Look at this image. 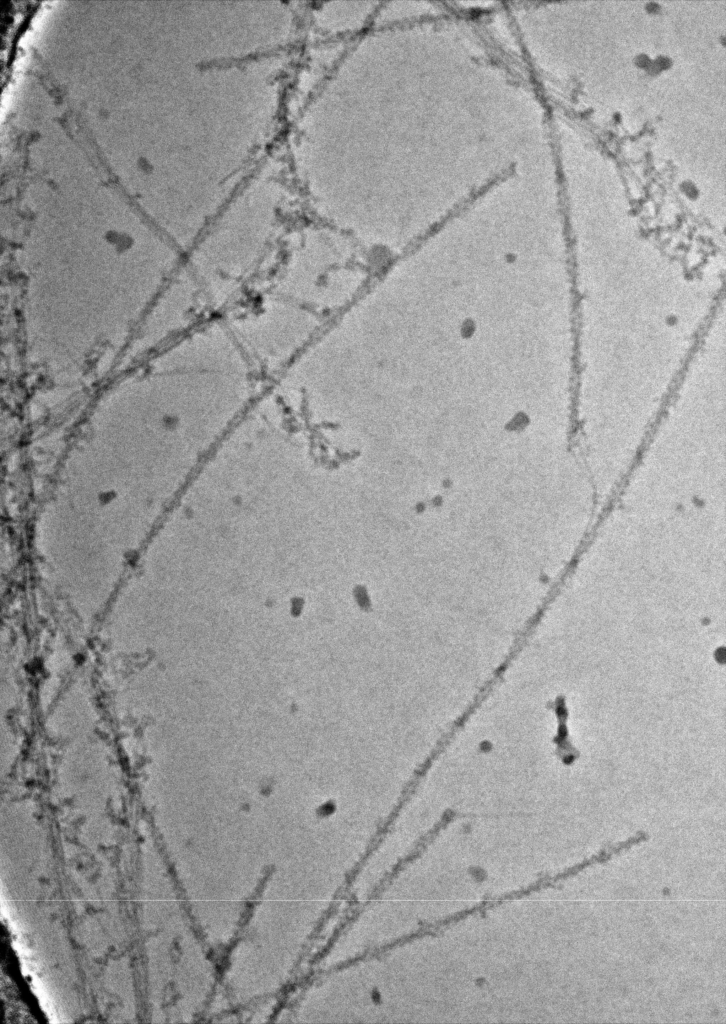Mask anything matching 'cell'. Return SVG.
<instances>
[{"label": "cell", "mask_w": 726, "mask_h": 1024, "mask_svg": "<svg viewBox=\"0 0 726 1024\" xmlns=\"http://www.w3.org/2000/svg\"><path fill=\"white\" fill-rule=\"evenodd\" d=\"M316 325L315 313L274 295L243 316L238 329L248 355L262 367L274 368L304 344Z\"/></svg>", "instance_id": "cell-1"}, {"label": "cell", "mask_w": 726, "mask_h": 1024, "mask_svg": "<svg viewBox=\"0 0 726 1024\" xmlns=\"http://www.w3.org/2000/svg\"><path fill=\"white\" fill-rule=\"evenodd\" d=\"M339 258L338 248L325 238H301L289 250L275 295L313 313L328 309L336 301L339 278L343 276Z\"/></svg>", "instance_id": "cell-2"}]
</instances>
